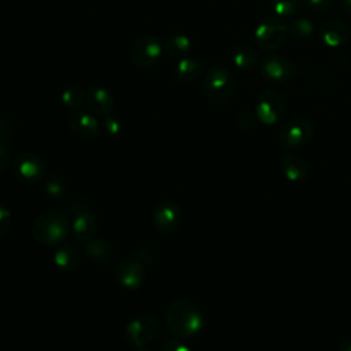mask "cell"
Instances as JSON below:
<instances>
[{"label": "cell", "mask_w": 351, "mask_h": 351, "mask_svg": "<svg viewBox=\"0 0 351 351\" xmlns=\"http://www.w3.org/2000/svg\"><path fill=\"white\" fill-rule=\"evenodd\" d=\"M134 258H137L141 263H151V262L154 261L155 255H154V251H152L151 248H148V247H141V248H138V250L136 251Z\"/></svg>", "instance_id": "obj_31"}, {"label": "cell", "mask_w": 351, "mask_h": 351, "mask_svg": "<svg viewBox=\"0 0 351 351\" xmlns=\"http://www.w3.org/2000/svg\"><path fill=\"white\" fill-rule=\"evenodd\" d=\"M162 351H191L185 344L177 340H169L162 347Z\"/></svg>", "instance_id": "obj_34"}, {"label": "cell", "mask_w": 351, "mask_h": 351, "mask_svg": "<svg viewBox=\"0 0 351 351\" xmlns=\"http://www.w3.org/2000/svg\"><path fill=\"white\" fill-rule=\"evenodd\" d=\"M350 36V27L340 19H326L318 26V37L321 43L329 48H337L347 44Z\"/></svg>", "instance_id": "obj_13"}, {"label": "cell", "mask_w": 351, "mask_h": 351, "mask_svg": "<svg viewBox=\"0 0 351 351\" xmlns=\"http://www.w3.org/2000/svg\"><path fill=\"white\" fill-rule=\"evenodd\" d=\"M288 29L293 37L307 38L314 33L315 26H314L313 21L308 18H296L288 25Z\"/></svg>", "instance_id": "obj_24"}, {"label": "cell", "mask_w": 351, "mask_h": 351, "mask_svg": "<svg viewBox=\"0 0 351 351\" xmlns=\"http://www.w3.org/2000/svg\"><path fill=\"white\" fill-rule=\"evenodd\" d=\"M88 108L99 115L108 117L114 111L112 95L101 86H93L86 92L85 97Z\"/></svg>", "instance_id": "obj_15"}, {"label": "cell", "mask_w": 351, "mask_h": 351, "mask_svg": "<svg viewBox=\"0 0 351 351\" xmlns=\"http://www.w3.org/2000/svg\"><path fill=\"white\" fill-rule=\"evenodd\" d=\"M259 56L256 49L250 44H239L232 51V62L236 67L248 70L258 64Z\"/></svg>", "instance_id": "obj_20"}, {"label": "cell", "mask_w": 351, "mask_h": 351, "mask_svg": "<svg viewBox=\"0 0 351 351\" xmlns=\"http://www.w3.org/2000/svg\"><path fill=\"white\" fill-rule=\"evenodd\" d=\"M104 128H106V130L108 132V134L115 136V134H118L119 130H121V123H119V121H118L117 118H111V117L108 115V117L106 118Z\"/></svg>", "instance_id": "obj_32"}, {"label": "cell", "mask_w": 351, "mask_h": 351, "mask_svg": "<svg viewBox=\"0 0 351 351\" xmlns=\"http://www.w3.org/2000/svg\"><path fill=\"white\" fill-rule=\"evenodd\" d=\"M166 325L177 337H191L203 326V317L199 308L186 299L173 302L166 311Z\"/></svg>", "instance_id": "obj_1"}, {"label": "cell", "mask_w": 351, "mask_h": 351, "mask_svg": "<svg viewBox=\"0 0 351 351\" xmlns=\"http://www.w3.org/2000/svg\"><path fill=\"white\" fill-rule=\"evenodd\" d=\"M255 114H252L251 111H243L237 117V123L241 129H251L255 123Z\"/></svg>", "instance_id": "obj_28"}, {"label": "cell", "mask_w": 351, "mask_h": 351, "mask_svg": "<svg viewBox=\"0 0 351 351\" xmlns=\"http://www.w3.org/2000/svg\"><path fill=\"white\" fill-rule=\"evenodd\" d=\"M165 49L170 56L182 59L186 58V55H189V52L192 51V43L184 34H174L166 40Z\"/></svg>", "instance_id": "obj_22"}, {"label": "cell", "mask_w": 351, "mask_h": 351, "mask_svg": "<svg viewBox=\"0 0 351 351\" xmlns=\"http://www.w3.org/2000/svg\"><path fill=\"white\" fill-rule=\"evenodd\" d=\"M60 97H62L63 104L67 108H70L73 111H78L82 107L86 95H84L81 88H78L77 85H69L62 90Z\"/></svg>", "instance_id": "obj_23"}, {"label": "cell", "mask_w": 351, "mask_h": 351, "mask_svg": "<svg viewBox=\"0 0 351 351\" xmlns=\"http://www.w3.org/2000/svg\"><path fill=\"white\" fill-rule=\"evenodd\" d=\"M137 351H147V350H145V348H143V347H138V348H137Z\"/></svg>", "instance_id": "obj_37"}, {"label": "cell", "mask_w": 351, "mask_h": 351, "mask_svg": "<svg viewBox=\"0 0 351 351\" xmlns=\"http://www.w3.org/2000/svg\"><path fill=\"white\" fill-rule=\"evenodd\" d=\"M70 232L71 225L69 218L55 210L40 213L32 226L33 237L43 245H59Z\"/></svg>", "instance_id": "obj_2"}, {"label": "cell", "mask_w": 351, "mask_h": 351, "mask_svg": "<svg viewBox=\"0 0 351 351\" xmlns=\"http://www.w3.org/2000/svg\"><path fill=\"white\" fill-rule=\"evenodd\" d=\"M181 219V208L174 200L160 202L152 215V223L158 233L169 234L171 233Z\"/></svg>", "instance_id": "obj_12"}, {"label": "cell", "mask_w": 351, "mask_h": 351, "mask_svg": "<svg viewBox=\"0 0 351 351\" xmlns=\"http://www.w3.org/2000/svg\"><path fill=\"white\" fill-rule=\"evenodd\" d=\"M112 244L103 237H93L85 245V255L96 263H108L114 258Z\"/></svg>", "instance_id": "obj_18"}, {"label": "cell", "mask_w": 351, "mask_h": 351, "mask_svg": "<svg viewBox=\"0 0 351 351\" xmlns=\"http://www.w3.org/2000/svg\"><path fill=\"white\" fill-rule=\"evenodd\" d=\"M11 225V213L7 207L0 204V236L7 233Z\"/></svg>", "instance_id": "obj_29"}, {"label": "cell", "mask_w": 351, "mask_h": 351, "mask_svg": "<svg viewBox=\"0 0 351 351\" xmlns=\"http://www.w3.org/2000/svg\"><path fill=\"white\" fill-rule=\"evenodd\" d=\"M8 160H10L8 147L3 140H0V173L7 167Z\"/></svg>", "instance_id": "obj_33"}, {"label": "cell", "mask_w": 351, "mask_h": 351, "mask_svg": "<svg viewBox=\"0 0 351 351\" xmlns=\"http://www.w3.org/2000/svg\"><path fill=\"white\" fill-rule=\"evenodd\" d=\"M69 126L71 132L84 141H93L100 136V125L97 119L82 111H74V114L69 119Z\"/></svg>", "instance_id": "obj_14"}, {"label": "cell", "mask_w": 351, "mask_h": 351, "mask_svg": "<svg viewBox=\"0 0 351 351\" xmlns=\"http://www.w3.org/2000/svg\"><path fill=\"white\" fill-rule=\"evenodd\" d=\"M270 7L278 16H291L300 10V0H269Z\"/></svg>", "instance_id": "obj_25"}, {"label": "cell", "mask_w": 351, "mask_h": 351, "mask_svg": "<svg viewBox=\"0 0 351 351\" xmlns=\"http://www.w3.org/2000/svg\"><path fill=\"white\" fill-rule=\"evenodd\" d=\"M45 191H47V193H49V195L60 196V195H63V184H62L60 180L51 178V180L45 184Z\"/></svg>", "instance_id": "obj_30"}, {"label": "cell", "mask_w": 351, "mask_h": 351, "mask_svg": "<svg viewBox=\"0 0 351 351\" xmlns=\"http://www.w3.org/2000/svg\"><path fill=\"white\" fill-rule=\"evenodd\" d=\"M80 252L75 247L70 245V244H64L60 245L53 255V262L55 265L64 271H71L74 270L78 265H80Z\"/></svg>", "instance_id": "obj_21"}, {"label": "cell", "mask_w": 351, "mask_h": 351, "mask_svg": "<svg viewBox=\"0 0 351 351\" xmlns=\"http://www.w3.org/2000/svg\"><path fill=\"white\" fill-rule=\"evenodd\" d=\"M174 71L181 81H195L204 73V63L195 58H182L178 60Z\"/></svg>", "instance_id": "obj_19"}, {"label": "cell", "mask_w": 351, "mask_h": 351, "mask_svg": "<svg viewBox=\"0 0 351 351\" xmlns=\"http://www.w3.org/2000/svg\"><path fill=\"white\" fill-rule=\"evenodd\" d=\"M162 55V43L154 36H144L138 38L130 48V62L138 69L154 66Z\"/></svg>", "instance_id": "obj_9"}, {"label": "cell", "mask_w": 351, "mask_h": 351, "mask_svg": "<svg viewBox=\"0 0 351 351\" xmlns=\"http://www.w3.org/2000/svg\"><path fill=\"white\" fill-rule=\"evenodd\" d=\"M281 170L289 181H302L308 174V163L298 154H285L281 158Z\"/></svg>", "instance_id": "obj_17"}, {"label": "cell", "mask_w": 351, "mask_h": 351, "mask_svg": "<svg viewBox=\"0 0 351 351\" xmlns=\"http://www.w3.org/2000/svg\"><path fill=\"white\" fill-rule=\"evenodd\" d=\"M314 133L310 119L298 117L289 119L280 130V143L287 149H295L307 144Z\"/></svg>", "instance_id": "obj_7"}, {"label": "cell", "mask_w": 351, "mask_h": 351, "mask_svg": "<svg viewBox=\"0 0 351 351\" xmlns=\"http://www.w3.org/2000/svg\"><path fill=\"white\" fill-rule=\"evenodd\" d=\"M339 351H351V337H347L346 340L341 341Z\"/></svg>", "instance_id": "obj_36"}, {"label": "cell", "mask_w": 351, "mask_h": 351, "mask_svg": "<svg viewBox=\"0 0 351 351\" xmlns=\"http://www.w3.org/2000/svg\"><path fill=\"white\" fill-rule=\"evenodd\" d=\"M145 278L144 263L137 258H123L118 262L115 269L117 282L129 291H136L141 287Z\"/></svg>", "instance_id": "obj_11"}, {"label": "cell", "mask_w": 351, "mask_h": 351, "mask_svg": "<svg viewBox=\"0 0 351 351\" xmlns=\"http://www.w3.org/2000/svg\"><path fill=\"white\" fill-rule=\"evenodd\" d=\"M307 8L313 10V11H319V12H325L328 10H330L335 4V0H300Z\"/></svg>", "instance_id": "obj_26"}, {"label": "cell", "mask_w": 351, "mask_h": 351, "mask_svg": "<svg viewBox=\"0 0 351 351\" xmlns=\"http://www.w3.org/2000/svg\"><path fill=\"white\" fill-rule=\"evenodd\" d=\"M159 332L158 321L151 315H140L132 319L125 329L126 340L134 347H143L156 337Z\"/></svg>", "instance_id": "obj_10"}, {"label": "cell", "mask_w": 351, "mask_h": 351, "mask_svg": "<svg viewBox=\"0 0 351 351\" xmlns=\"http://www.w3.org/2000/svg\"><path fill=\"white\" fill-rule=\"evenodd\" d=\"M289 33L288 25L278 15L265 16L254 30L256 47L265 52H271L281 47Z\"/></svg>", "instance_id": "obj_4"}, {"label": "cell", "mask_w": 351, "mask_h": 351, "mask_svg": "<svg viewBox=\"0 0 351 351\" xmlns=\"http://www.w3.org/2000/svg\"><path fill=\"white\" fill-rule=\"evenodd\" d=\"M203 89L211 103L223 106L229 103L236 93V80L226 67L213 64L204 73Z\"/></svg>", "instance_id": "obj_3"}, {"label": "cell", "mask_w": 351, "mask_h": 351, "mask_svg": "<svg viewBox=\"0 0 351 351\" xmlns=\"http://www.w3.org/2000/svg\"><path fill=\"white\" fill-rule=\"evenodd\" d=\"M96 232V219L88 210H75L71 234L77 241H89Z\"/></svg>", "instance_id": "obj_16"}, {"label": "cell", "mask_w": 351, "mask_h": 351, "mask_svg": "<svg viewBox=\"0 0 351 351\" xmlns=\"http://www.w3.org/2000/svg\"><path fill=\"white\" fill-rule=\"evenodd\" d=\"M12 173L21 182L37 184L44 178L47 166L44 160L34 152L22 151L12 162Z\"/></svg>", "instance_id": "obj_6"}, {"label": "cell", "mask_w": 351, "mask_h": 351, "mask_svg": "<svg viewBox=\"0 0 351 351\" xmlns=\"http://www.w3.org/2000/svg\"><path fill=\"white\" fill-rule=\"evenodd\" d=\"M285 99L277 89L263 90L255 104V117L265 125H274L280 122L285 114Z\"/></svg>", "instance_id": "obj_5"}, {"label": "cell", "mask_w": 351, "mask_h": 351, "mask_svg": "<svg viewBox=\"0 0 351 351\" xmlns=\"http://www.w3.org/2000/svg\"><path fill=\"white\" fill-rule=\"evenodd\" d=\"M259 71L266 81L285 84L293 80L296 74V66L288 56L270 55L261 62Z\"/></svg>", "instance_id": "obj_8"}, {"label": "cell", "mask_w": 351, "mask_h": 351, "mask_svg": "<svg viewBox=\"0 0 351 351\" xmlns=\"http://www.w3.org/2000/svg\"><path fill=\"white\" fill-rule=\"evenodd\" d=\"M337 4L343 14L351 15V0H337Z\"/></svg>", "instance_id": "obj_35"}, {"label": "cell", "mask_w": 351, "mask_h": 351, "mask_svg": "<svg viewBox=\"0 0 351 351\" xmlns=\"http://www.w3.org/2000/svg\"><path fill=\"white\" fill-rule=\"evenodd\" d=\"M15 133V128L14 123L4 115L0 114V140H5V138H11Z\"/></svg>", "instance_id": "obj_27"}]
</instances>
